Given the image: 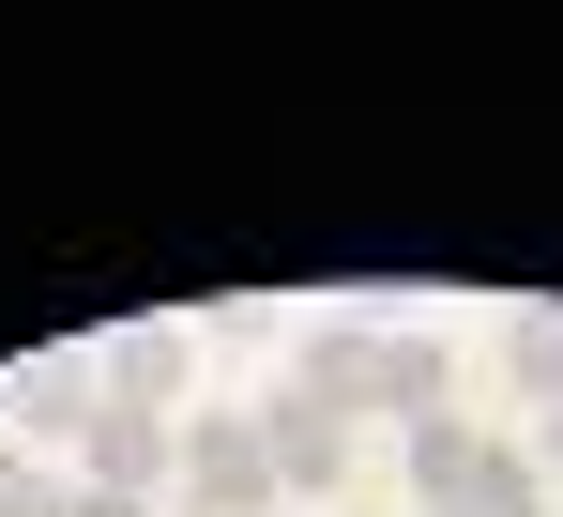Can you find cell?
Instances as JSON below:
<instances>
[{"instance_id":"1","label":"cell","mask_w":563,"mask_h":517,"mask_svg":"<svg viewBox=\"0 0 563 517\" xmlns=\"http://www.w3.org/2000/svg\"><path fill=\"white\" fill-rule=\"evenodd\" d=\"M275 441H260V411H198L184 427V517H275Z\"/></svg>"},{"instance_id":"2","label":"cell","mask_w":563,"mask_h":517,"mask_svg":"<svg viewBox=\"0 0 563 517\" xmlns=\"http://www.w3.org/2000/svg\"><path fill=\"white\" fill-rule=\"evenodd\" d=\"M77 487H122V503L184 487V427H168V411H107V427L77 441Z\"/></svg>"},{"instance_id":"3","label":"cell","mask_w":563,"mask_h":517,"mask_svg":"<svg viewBox=\"0 0 563 517\" xmlns=\"http://www.w3.org/2000/svg\"><path fill=\"white\" fill-rule=\"evenodd\" d=\"M260 441H275V487L289 503H335V472H351V427H335V411H320V396H260Z\"/></svg>"},{"instance_id":"4","label":"cell","mask_w":563,"mask_h":517,"mask_svg":"<svg viewBox=\"0 0 563 517\" xmlns=\"http://www.w3.org/2000/svg\"><path fill=\"white\" fill-rule=\"evenodd\" d=\"M289 396H320L335 427H351V411H380V320H320V336L289 350Z\"/></svg>"},{"instance_id":"5","label":"cell","mask_w":563,"mask_h":517,"mask_svg":"<svg viewBox=\"0 0 563 517\" xmlns=\"http://www.w3.org/2000/svg\"><path fill=\"white\" fill-rule=\"evenodd\" d=\"M92 381H107V411H168L184 396V320H122L92 350Z\"/></svg>"},{"instance_id":"6","label":"cell","mask_w":563,"mask_h":517,"mask_svg":"<svg viewBox=\"0 0 563 517\" xmlns=\"http://www.w3.org/2000/svg\"><path fill=\"white\" fill-rule=\"evenodd\" d=\"M380 411H396V427L457 411V350H442V336H380Z\"/></svg>"},{"instance_id":"7","label":"cell","mask_w":563,"mask_h":517,"mask_svg":"<svg viewBox=\"0 0 563 517\" xmlns=\"http://www.w3.org/2000/svg\"><path fill=\"white\" fill-rule=\"evenodd\" d=\"M457 503H472V517H549V472H533V441H472Z\"/></svg>"},{"instance_id":"8","label":"cell","mask_w":563,"mask_h":517,"mask_svg":"<svg viewBox=\"0 0 563 517\" xmlns=\"http://www.w3.org/2000/svg\"><path fill=\"white\" fill-rule=\"evenodd\" d=\"M503 381H518L533 411H563V305H518V320H503Z\"/></svg>"},{"instance_id":"9","label":"cell","mask_w":563,"mask_h":517,"mask_svg":"<svg viewBox=\"0 0 563 517\" xmlns=\"http://www.w3.org/2000/svg\"><path fill=\"white\" fill-rule=\"evenodd\" d=\"M396 457H411V487H427V503H457V472H472V427H457V411H427V427H396Z\"/></svg>"},{"instance_id":"10","label":"cell","mask_w":563,"mask_h":517,"mask_svg":"<svg viewBox=\"0 0 563 517\" xmlns=\"http://www.w3.org/2000/svg\"><path fill=\"white\" fill-rule=\"evenodd\" d=\"M0 517H77V472H46V457H15V472H0Z\"/></svg>"},{"instance_id":"11","label":"cell","mask_w":563,"mask_h":517,"mask_svg":"<svg viewBox=\"0 0 563 517\" xmlns=\"http://www.w3.org/2000/svg\"><path fill=\"white\" fill-rule=\"evenodd\" d=\"M533 472H549V487H563V411H533Z\"/></svg>"},{"instance_id":"12","label":"cell","mask_w":563,"mask_h":517,"mask_svg":"<svg viewBox=\"0 0 563 517\" xmlns=\"http://www.w3.org/2000/svg\"><path fill=\"white\" fill-rule=\"evenodd\" d=\"M77 517H153V503H122V487H77Z\"/></svg>"},{"instance_id":"13","label":"cell","mask_w":563,"mask_h":517,"mask_svg":"<svg viewBox=\"0 0 563 517\" xmlns=\"http://www.w3.org/2000/svg\"><path fill=\"white\" fill-rule=\"evenodd\" d=\"M427 517H472V503H427Z\"/></svg>"},{"instance_id":"14","label":"cell","mask_w":563,"mask_h":517,"mask_svg":"<svg viewBox=\"0 0 563 517\" xmlns=\"http://www.w3.org/2000/svg\"><path fill=\"white\" fill-rule=\"evenodd\" d=\"M0 472H15V441H0Z\"/></svg>"}]
</instances>
